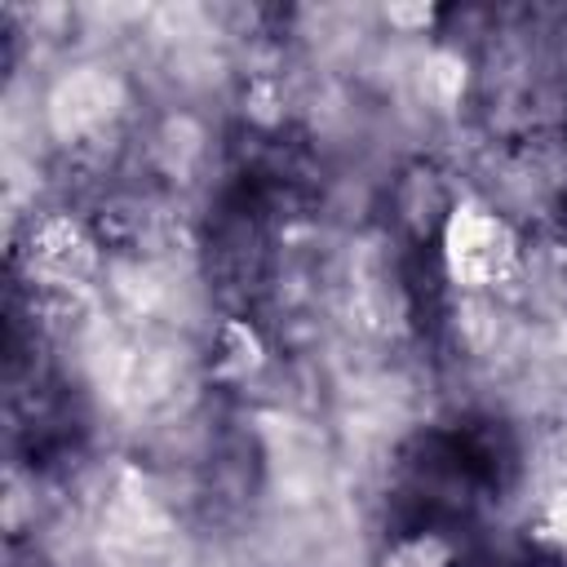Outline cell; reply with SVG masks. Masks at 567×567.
I'll use <instances>...</instances> for the list:
<instances>
[{"label": "cell", "mask_w": 567, "mask_h": 567, "mask_svg": "<svg viewBox=\"0 0 567 567\" xmlns=\"http://www.w3.org/2000/svg\"><path fill=\"white\" fill-rule=\"evenodd\" d=\"M439 257L456 288L483 292V288L505 284L518 270V235L492 204L461 199L443 217Z\"/></svg>", "instance_id": "obj_1"}, {"label": "cell", "mask_w": 567, "mask_h": 567, "mask_svg": "<svg viewBox=\"0 0 567 567\" xmlns=\"http://www.w3.org/2000/svg\"><path fill=\"white\" fill-rule=\"evenodd\" d=\"M545 536H549L558 549H567V487L554 492L549 505H545Z\"/></svg>", "instance_id": "obj_7"}, {"label": "cell", "mask_w": 567, "mask_h": 567, "mask_svg": "<svg viewBox=\"0 0 567 567\" xmlns=\"http://www.w3.org/2000/svg\"><path fill=\"white\" fill-rule=\"evenodd\" d=\"M381 567H452V549L439 536H412L394 545Z\"/></svg>", "instance_id": "obj_5"}, {"label": "cell", "mask_w": 567, "mask_h": 567, "mask_svg": "<svg viewBox=\"0 0 567 567\" xmlns=\"http://www.w3.org/2000/svg\"><path fill=\"white\" fill-rule=\"evenodd\" d=\"M261 363H266V346L248 319H226L213 332V377L217 381H244Z\"/></svg>", "instance_id": "obj_3"}, {"label": "cell", "mask_w": 567, "mask_h": 567, "mask_svg": "<svg viewBox=\"0 0 567 567\" xmlns=\"http://www.w3.org/2000/svg\"><path fill=\"white\" fill-rule=\"evenodd\" d=\"M465 71H470V66H465L461 53L434 49L430 58H421V97H425L430 106H439V111L456 106V97L465 93V80H470Z\"/></svg>", "instance_id": "obj_4"}, {"label": "cell", "mask_w": 567, "mask_h": 567, "mask_svg": "<svg viewBox=\"0 0 567 567\" xmlns=\"http://www.w3.org/2000/svg\"><path fill=\"white\" fill-rule=\"evenodd\" d=\"M381 18H385L394 31H403V35H421V31H430V27L439 22V9H434V4H390Z\"/></svg>", "instance_id": "obj_6"}, {"label": "cell", "mask_w": 567, "mask_h": 567, "mask_svg": "<svg viewBox=\"0 0 567 567\" xmlns=\"http://www.w3.org/2000/svg\"><path fill=\"white\" fill-rule=\"evenodd\" d=\"M27 257H31V279H40L44 288H84V279L97 270L102 244L71 213H49L31 226Z\"/></svg>", "instance_id": "obj_2"}]
</instances>
